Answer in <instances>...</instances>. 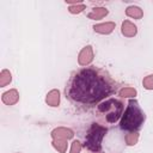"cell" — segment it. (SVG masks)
<instances>
[{
  "label": "cell",
  "instance_id": "6da1fadb",
  "mask_svg": "<svg viewBox=\"0 0 153 153\" xmlns=\"http://www.w3.org/2000/svg\"><path fill=\"white\" fill-rule=\"evenodd\" d=\"M116 88V82L102 68L88 66L72 73L65 87L66 98L80 110H87L102 103Z\"/></svg>",
  "mask_w": 153,
  "mask_h": 153
},
{
  "label": "cell",
  "instance_id": "7a4b0ae2",
  "mask_svg": "<svg viewBox=\"0 0 153 153\" xmlns=\"http://www.w3.org/2000/svg\"><path fill=\"white\" fill-rule=\"evenodd\" d=\"M124 103L117 98H109L97 105L96 115L99 122L103 126H111L115 124L117 121L121 120L123 115Z\"/></svg>",
  "mask_w": 153,
  "mask_h": 153
},
{
  "label": "cell",
  "instance_id": "3957f363",
  "mask_svg": "<svg viewBox=\"0 0 153 153\" xmlns=\"http://www.w3.org/2000/svg\"><path fill=\"white\" fill-rule=\"evenodd\" d=\"M146 115L140 108L137 100L130 99L120 120V128L126 131H136L145 122Z\"/></svg>",
  "mask_w": 153,
  "mask_h": 153
},
{
  "label": "cell",
  "instance_id": "277c9868",
  "mask_svg": "<svg viewBox=\"0 0 153 153\" xmlns=\"http://www.w3.org/2000/svg\"><path fill=\"white\" fill-rule=\"evenodd\" d=\"M108 131V128L99 123H92L91 127L87 129L85 140H84V147L87 148L91 152L98 153L102 149V141Z\"/></svg>",
  "mask_w": 153,
  "mask_h": 153
},
{
  "label": "cell",
  "instance_id": "5b68a950",
  "mask_svg": "<svg viewBox=\"0 0 153 153\" xmlns=\"http://www.w3.org/2000/svg\"><path fill=\"white\" fill-rule=\"evenodd\" d=\"M94 54H93V48L92 45H85L78 55V63L81 67H88L92 61H93Z\"/></svg>",
  "mask_w": 153,
  "mask_h": 153
},
{
  "label": "cell",
  "instance_id": "8992f818",
  "mask_svg": "<svg viewBox=\"0 0 153 153\" xmlns=\"http://www.w3.org/2000/svg\"><path fill=\"white\" fill-rule=\"evenodd\" d=\"M121 32L124 37H128V38H131L134 36H136L137 33V27L136 25L130 22V20H123L122 22V25H121Z\"/></svg>",
  "mask_w": 153,
  "mask_h": 153
},
{
  "label": "cell",
  "instance_id": "52a82bcc",
  "mask_svg": "<svg viewBox=\"0 0 153 153\" xmlns=\"http://www.w3.org/2000/svg\"><path fill=\"white\" fill-rule=\"evenodd\" d=\"M1 100L6 105H14L19 100V92L16 88H11V90L2 93Z\"/></svg>",
  "mask_w": 153,
  "mask_h": 153
},
{
  "label": "cell",
  "instance_id": "ba28073f",
  "mask_svg": "<svg viewBox=\"0 0 153 153\" xmlns=\"http://www.w3.org/2000/svg\"><path fill=\"white\" fill-rule=\"evenodd\" d=\"M74 136V133L72 129L66 128V127H57L51 131V139H66L71 140Z\"/></svg>",
  "mask_w": 153,
  "mask_h": 153
},
{
  "label": "cell",
  "instance_id": "9c48e42d",
  "mask_svg": "<svg viewBox=\"0 0 153 153\" xmlns=\"http://www.w3.org/2000/svg\"><path fill=\"white\" fill-rule=\"evenodd\" d=\"M115 27H116V24L114 22H105V23L93 25L94 32L100 33V35H109L115 30Z\"/></svg>",
  "mask_w": 153,
  "mask_h": 153
},
{
  "label": "cell",
  "instance_id": "30bf717a",
  "mask_svg": "<svg viewBox=\"0 0 153 153\" xmlns=\"http://www.w3.org/2000/svg\"><path fill=\"white\" fill-rule=\"evenodd\" d=\"M45 103L49 106L56 108L60 104V91L59 90H51L45 96Z\"/></svg>",
  "mask_w": 153,
  "mask_h": 153
},
{
  "label": "cell",
  "instance_id": "8fae6325",
  "mask_svg": "<svg viewBox=\"0 0 153 153\" xmlns=\"http://www.w3.org/2000/svg\"><path fill=\"white\" fill-rule=\"evenodd\" d=\"M108 13H109V11L105 7H94V8H92L91 12L87 13V18H90L92 20H99V19H103L104 17H106Z\"/></svg>",
  "mask_w": 153,
  "mask_h": 153
},
{
  "label": "cell",
  "instance_id": "7c38bea8",
  "mask_svg": "<svg viewBox=\"0 0 153 153\" xmlns=\"http://www.w3.org/2000/svg\"><path fill=\"white\" fill-rule=\"evenodd\" d=\"M126 14H127V17L133 18V19H141V18L143 17L142 10H141L139 6H134V5L128 6V7L126 8Z\"/></svg>",
  "mask_w": 153,
  "mask_h": 153
},
{
  "label": "cell",
  "instance_id": "4fadbf2b",
  "mask_svg": "<svg viewBox=\"0 0 153 153\" xmlns=\"http://www.w3.org/2000/svg\"><path fill=\"white\" fill-rule=\"evenodd\" d=\"M68 140L66 139H53L51 140V145L53 147L59 152V153H66L67 151V147H68Z\"/></svg>",
  "mask_w": 153,
  "mask_h": 153
},
{
  "label": "cell",
  "instance_id": "5bb4252c",
  "mask_svg": "<svg viewBox=\"0 0 153 153\" xmlns=\"http://www.w3.org/2000/svg\"><path fill=\"white\" fill-rule=\"evenodd\" d=\"M12 81V74L8 69H2L0 73V87H5Z\"/></svg>",
  "mask_w": 153,
  "mask_h": 153
},
{
  "label": "cell",
  "instance_id": "9a60e30c",
  "mask_svg": "<svg viewBox=\"0 0 153 153\" xmlns=\"http://www.w3.org/2000/svg\"><path fill=\"white\" fill-rule=\"evenodd\" d=\"M137 91L134 87H123L118 91V96L121 98H135Z\"/></svg>",
  "mask_w": 153,
  "mask_h": 153
},
{
  "label": "cell",
  "instance_id": "2e32d148",
  "mask_svg": "<svg viewBox=\"0 0 153 153\" xmlns=\"http://www.w3.org/2000/svg\"><path fill=\"white\" fill-rule=\"evenodd\" d=\"M126 145L127 146H134L139 141V133L137 131H128L124 136Z\"/></svg>",
  "mask_w": 153,
  "mask_h": 153
},
{
  "label": "cell",
  "instance_id": "e0dca14e",
  "mask_svg": "<svg viewBox=\"0 0 153 153\" xmlns=\"http://www.w3.org/2000/svg\"><path fill=\"white\" fill-rule=\"evenodd\" d=\"M85 8H86V5H85L84 2H79V4H76V5H71V6L68 7V11H69V13H72V14H79V13H81Z\"/></svg>",
  "mask_w": 153,
  "mask_h": 153
},
{
  "label": "cell",
  "instance_id": "ac0fdd59",
  "mask_svg": "<svg viewBox=\"0 0 153 153\" xmlns=\"http://www.w3.org/2000/svg\"><path fill=\"white\" fill-rule=\"evenodd\" d=\"M142 85L146 90H153V74L145 76L142 80Z\"/></svg>",
  "mask_w": 153,
  "mask_h": 153
},
{
  "label": "cell",
  "instance_id": "d6986e66",
  "mask_svg": "<svg viewBox=\"0 0 153 153\" xmlns=\"http://www.w3.org/2000/svg\"><path fill=\"white\" fill-rule=\"evenodd\" d=\"M81 148H82V143H81L79 140H74V141L72 142L69 153H80V152H81Z\"/></svg>",
  "mask_w": 153,
  "mask_h": 153
},
{
  "label": "cell",
  "instance_id": "ffe728a7",
  "mask_svg": "<svg viewBox=\"0 0 153 153\" xmlns=\"http://www.w3.org/2000/svg\"><path fill=\"white\" fill-rule=\"evenodd\" d=\"M98 153H104V152H98Z\"/></svg>",
  "mask_w": 153,
  "mask_h": 153
}]
</instances>
